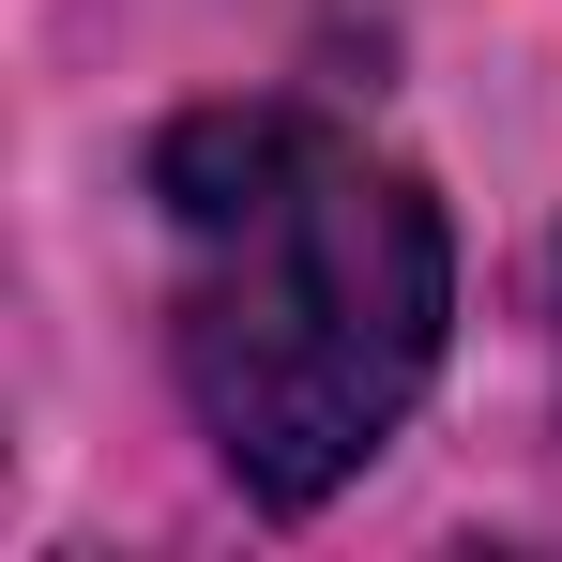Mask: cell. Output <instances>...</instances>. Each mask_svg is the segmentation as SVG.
<instances>
[{
	"label": "cell",
	"instance_id": "1",
	"mask_svg": "<svg viewBox=\"0 0 562 562\" xmlns=\"http://www.w3.org/2000/svg\"><path fill=\"white\" fill-rule=\"evenodd\" d=\"M168 213V366L244 502H335L411 426L457 319V228L395 153L319 106H198L153 153Z\"/></svg>",
	"mask_w": 562,
	"mask_h": 562
}]
</instances>
